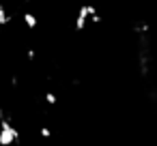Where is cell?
<instances>
[{
	"label": "cell",
	"mask_w": 157,
	"mask_h": 146,
	"mask_svg": "<svg viewBox=\"0 0 157 146\" xmlns=\"http://www.w3.org/2000/svg\"><path fill=\"white\" fill-rule=\"evenodd\" d=\"M20 140V131L13 127V122L5 116H0V146H13Z\"/></svg>",
	"instance_id": "1"
},
{
	"label": "cell",
	"mask_w": 157,
	"mask_h": 146,
	"mask_svg": "<svg viewBox=\"0 0 157 146\" xmlns=\"http://www.w3.org/2000/svg\"><path fill=\"white\" fill-rule=\"evenodd\" d=\"M22 20H24V26H26L28 30H35V28H37V24H39L37 15H35V13H30V11H26V13L22 15Z\"/></svg>",
	"instance_id": "2"
},
{
	"label": "cell",
	"mask_w": 157,
	"mask_h": 146,
	"mask_svg": "<svg viewBox=\"0 0 157 146\" xmlns=\"http://www.w3.org/2000/svg\"><path fill=\"white\" fill-rule=\"evenodd\" d=\"M9 22H11V13H9V11H7L5 7H0V26L5 28V26H7Z\"/></svg>",
	"instance_id": "3"
},
{
	"label": "cell",
	"mask_w": 157,
	"mask_h": 146,
	"mask_svg": "<svg viewBox=\"0 0 157 146\" xmlns=\"http://www.w3.org/2000/svg\"><path fill=\"white\" fill-rule=\"evenodd\" d=\"M56 101H58V99H56L54 92H45V103H48V105H56Z\"/></svg>",
	"instance_id": "4"
},
{
	"label": "cell",
	"mask_w": 157,
	"mask_h": 146,
	"mask_svg": "<svg viewBox=\"0 0 157 146\" xmlns=\"http://www.w3.org/2000/svg\"><path fill=\"white\" fill-rule=\"evenodd\" d=\"M39 135H41V137H45V140H48V137H52L50 127H41V129H39Z\"/></svg>",
	"instance_id": "5"
},
{
	"label": "cell",
	"mask_w": 157,
	"mask_h": 146,
	"mask_svg": "<svg viewBox=\"0 0 157 146\" xmlns=\"http://www.w3.org/2000/svg\"><path fill=\"white\" fill-rule=\"evenodd\" d=\"M35 56H37V50L30 47V50H28V58H35Z\"/></svg>",
	"instance_id": "6"
},
{
	"label": "cell",
	"mask_w": 157,
	"mask_h": 146,
	"mask_svg": "<svg viewBox=\"0 0 157 146\" xmlns=\"http://www.w3.org/2000/svg\"><path fill=\"white\" fill-rule=\"evenodd\" d=\"M0 39H2V26H0Z\"/></svg>",
	"instance_id": "7"
}]
</instances>
